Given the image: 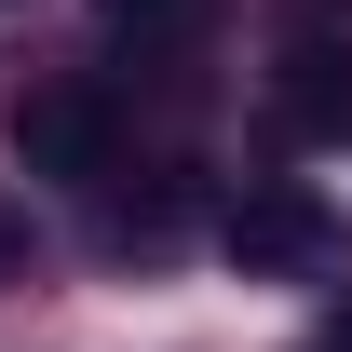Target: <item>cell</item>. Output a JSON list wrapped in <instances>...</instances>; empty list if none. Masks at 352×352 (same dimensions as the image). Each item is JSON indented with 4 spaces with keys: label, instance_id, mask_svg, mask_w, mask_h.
Here are the masks:
<instances>
[{
    "label": "cell",
    "instance_id": "obj_1",
    "mask_svg": "<svg viewBox=\"0 0 352 352\" xmlns=\"http://www.w3.org/2000/svg\"><path fill=\"white\" fill-rule=\"evenodd\" d=\"M339 204L311 190V176H258L244 204H230V258L244 271H339Z\"/></svg>",
    "mask_w": 352,
    "mask_h": 352
},
{
    "label": "cell",
    "instance_id": "obj_2",
    "mask_svg": "<svg viewBox=\"0 0 352 352\" xmlns=\"http://www.w3.org/2000/svg\"><path fill=\"white\" fill-rule=\"evenodd\" d=\"M14 163L28 176H109V95H28L14 109Z\"/></svg>",
    "mask_w": 352,
    "mask_h": 352
},
{
    "label": "cell",
    "instance_id": "obj_3",
    "mask_svg": "<svg viewBox=\"0 0 352 352\" xmlns=\"http://www.w3.org/2000/svg\"><path fill=\"white\" fill-rule=\"evenodd\" d=\"M271 109H285V135H325V122H352V68L325 41H298L285 54V95H271Z\"/></svg>",
    "mask_w": 352,
    "mask_h": 352
},
{
    "label": "cell",
    "instance_id": "obj_4",
    "mask_svg": "<svg viewBox=\"0 0 352 352\" xmlns=\"http://www.w3.org/2000/svg\"><path fill=\"white\" fill-rule=\"evenodd\" d=\"M95 14H109L122 41H163V28H190V14H204V0H95Z\"/></svg>",
    "mask_w": 352,
    "mask_h": 352
},
{
    "label": "cell",
    "instance_id": "obj_5",
    "mask_svg": "<svg viewBox=\"0 0 352 352\" xmlns=\"http://www.w3.org/2000/svg\"><path fill=\"white\" fill-rule=\"evenodd\" d=\"M14 258H28V217H14V204H0V271H14Z\"/></svg>",
    "mask_w": 352,
    "mask_h": 352
}]
</instances>
